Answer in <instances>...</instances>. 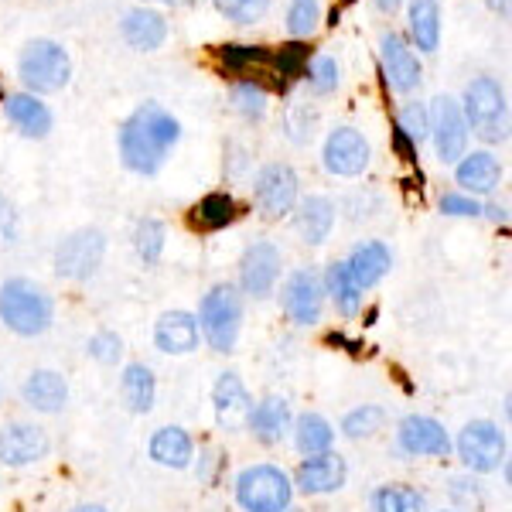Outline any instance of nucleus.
<instances>
[{"instance_id": "obj_34", "label": "nucleus", "mask_w": 512, "mask_h": 512, "mask_svg": "<svg viewBox=\"0 0 512 512\" xmlns=\"http://www.w3.org/2000/svg\"><path fill=\"white\" fill-rule=\"evenodd\" d=\"M373 512H427V495L407 482L379 485L373 492Z\"/></svg>"}, {"instance_id": "obj_2", "label": "nucleus", "mask_w": 512, "mask_h": 512, "mask_svg": "<svg viewBox=\"0 0 512 512\" xmlns=\"http://www.w3.org/2000/svg\"><path fill=\"white\" fill-rule=\"evenodd\" d=\"M55 304L35 280L11 277L0 284V321L21 338L45 335L52 328Z\"/></svg>"}, {"instance_id": "obj_27", "label": "nucleus", "mask_w": 512, "mask_h": 512, "mask_svg": "<svg viewBox=\"0 0 512 512\" xmlns=\"http://www.w3.org/2000/svg\"><path fill=\"white\" fill-rule=\"evenodd\" d=\"M4 113L24 137L41 140L52 134V110L35 93H14L4 99Z\"/></svg>"}, {"instance_id": "obj_38", "label": "nucleus", "mask_w": 512, "mask_h": 512, "mask_svg": "<svg viewBox=\"0 0 512 512\" xmlns=\"http://www.w3.org/2000/svg\"><path fill=\"white\" fill-rule=\"evenodd\" d=\"M383 424H386V410L373 407V403H362V407H355L342 417V434L349 441H366L376 431H383Z\"/></svg>"}, {"instance_id": "obj_23", "label": "nucleus", "mask_w": 512, "mask_h": 512, "mask_svg": "<svg viewBox=\"0 0 512 512\" xmlns=\"http://www.w3.org/2000/svg\"><path fill=\"white\" fill-rule=\"evenodd\" d=\"M21 396L38 414H62L65 403H69V383L55 369H35V373L24 379Z\"/></svg>"}, {"instance_id": "obj_43", "label": "nucleus", "mask_w": 512, "mask_h": 512, "mask_svg": "<svg viewBox=\"0 0 512 512\" xmlns=\"http://www.w3.org/2000/svg\"><path fill=\"white\" fill-rule=\"evenodd\" d=\"M86 352H89V359L99 362V366H117L120 355H123V338L117 332H106L103 328V332H96L89 338Z\"/></svg>"}, {"instance_id": "obj_8", "label": "nucleus", "mask_w": 512, "mask_h": 512, "mask_svg": "<svg viewBox=\"0 0 512 512\" xmlns=\"http://www.w3.org/2000/svg\"><path fill=\"white\" fill-rule=\"evenodd\" d=\"M106 256V236L96 226H82L76 233H69L55 250V274L72 284H82L99 270Z\"/></svg>"}, {"instance_id": "obj_29", "label": "nucleus", "mask_w": 512, "mask_h": 512, "mask_svg": "<svg viewBox=\"0 0 512 512\" xmlns=\"http://www.w3.org/2000/svg\"><path fill=\"white\" fill-rule=\"evenodd\" d=\"M151 458L158 461L161 468H188L195 458V444L188 431H181V427H161L158 434L151 437Z\"/></svg>"}, {"instance_id": "obj_37", "label": "nucleus", "mask_w": 512, "mask_h": 512, "mask_svg": "<svg viewBox=\"0 0 512 512\" xmlns=\"http://www.w3.org/2000/svg\"><path fill=\"white\" fill-rule=\"evenodd\" d=\"M164 239H168V229H164L161 219L147 216V219L137 222V229H134V250H137L140 260L147 263V267H154V263L161 260Z\"/></svg>"}, {"instance_id": "obj_24", "label": "nucleus", "mask_w": 512, "mask_h": 512, "mask_svg": "<svg viewBox=\"0 0 512 512\" xmlns=\"http://www.w3.org/2000/svg\"><path fill=\"white\" fill-rule=\"evenodd\" d=\"M219 62L226 72H236V76H274V86L277 89H287L284 79H280L277 72V52H270V48L263 45H222L219 48Z\"/></svg>"}, {"instance_id": "obj_30", "label": "nucleus", "mask_w": 512, "mask_h": 512, "mask_svg": "<svg viewBox=\"0 0 512 512\" xmlns=\"http://www.w3.org/2000/svg\"><path fill=\"white\" fill-rule=\"evenodd\" d=\"M239 219V205L229 192H209L192 209V226L202 233H219V229L233 226Z\"/></svg>"}, {"instance_id": "obj_12", "label": "nucleus", "mask_w": 512, "mask_h": 512, "mask_svg": "<svg viewBox=\"0 0 512 512\" xmlns=\"http://www.w3.org/2000/svg\"><path fill=\"white\" fill-rule=\"evenodd\" d=\"M284 311L294 325L311 328L321 321V311H325V284H321L318 270L304 267L294 270L284 284Z\"/></svg>"}, {"instance_id": "obj_20", "label": "nucleus", "mask_w": 512, "mask_h": 512, "mask_svg": "<svg viewBox=\"0 0 512 512\" xmlns=\"http://www.w3.org/2000/svg\"><path fill=\"white\" fill-rule=\"evenodd\" d=\"M198 342H202V332H198V318L192 311H164L154 325V345L164 355H188L198 349Z\"/></svg>"}, {"instance_id": "obj_32", "label": "nucleus", "mask_w": 512, "mask_h": 512, "mask_svg": "<svg viewBox=\"0 0 512 512\" xmlns=\"http://www.w3.org/2000/svg\"><path fill=\"white\" fill-rule=\"evenodd\" d=\"M410 38L417 41L420 52H437L441 45V7L437 0H410Z\"/></svg>"}, {"instance_id": "obj_28", "label": "nucleus", "mask_w": 512, "mask_h": 512, "mask_svg": "<svg viewBox=\"0 0 512 512\" xmlns=\"http://www.w3.org/2000/svg\"><path fill=\"white\" fill-rule=\"evenodd\" d=\"M120 396L130 414H151L154 400H158V379L144 362H130L120 376Z\"/></svg>"}, {"instance_id": "obj_50", "label": "nucleus", "mask_w": 512, "mask_h": 512, "mask_svg": "<svg viewBox=\"0 0 512 512\" xmlns=\"http://www.w3.org/2000/svg\"><path fill=\"white\" fill-rule=\"evenodd\" d=\"M161 4H175V0H161Z\"/></svg>"}, {"instance_id": "obj_21", "label": "nucleus", "mask_w": 512, "mask_h": 512, "mask_svg": "<svg viewBox=\"0 0 512 512\" xmlns=\"http://www.w3.org/2000/svg\"><path fill=\"white\" fill-rule=\"evenodd\" d=\"M454 181L461 185L465 195H492L502 181V164L492 151H472L454 164Z\"/></svg>"}, {"instance_id": "obj_36", "label": "nucleus", "mask_w": 512, "mask_h": 512, "mask_svg": "<svg viewBox=\"0 0 512 512\" xmlns=\"http://www.w3.org/2000/svg\"><path fill=\"white\" fill-rule=\"evenodd\" d=\"M233 106L239 110V117L246 120H263L270 110V96H267V86L256 79H239L233 86Z\"/></svg>"}, {"instance_id": "obj_47", "label": "nucleus", "mask_w": 512, "mask_h": 512, "mask_svg": "<svg viewBox=\"0 0 512 512\" xmlns=\"http://www.w3.org/2000/svg\"><path fill=\"white\" fill-rule=\"evenodd\" d=\"M400 4H403V0H376V7H379V11H386V14H393Z\"/></svg>"}, {"instance_id": "obj_41", "label": "nucleus", "mask_w": 512, "mask_h": 512, "mask_svg": "<svg viewBox=\"0 0 512 512\" xmlns=\"http://www.w3.org/2000/svg\"><path fill=\"white\" fill-rule=\"evenodd\" d=\"M308 89L315 96H328L338 89V62L332 55H318V59H311L308 65Z\"/></svg>"}, {"instance_id": "obj_40", "label": "nucleus", "mask_w": 512, "mask_h": 512, "mask_svg": "<svg viewBox=\"0 0 512 512\" xmlns=\"http://www.w3.org/2000/svg\"><path fill=\"white\" fill-rule=\"evenodd\" d=\"M318 21H321L318 0H291V11H287V31H291L294 38L315 35Z\"/></svg>"}, {"instance_id": "obj_13", "label": "nucleus", "mask_w": 512, "mask_h": 512, "mask_svg": "<svg viewBox=\"0 0 512 512\" xmlns=\"http://www.w3.org/2000/svg\"><path fill=\"white\" fill-rule=\"evenodd\" d=\"M280 267H284V260H280V250L270 239L250 243L243 260H239V287H243V294H250V297L274 294V287L280 280Z\"/></svg>"}, {"instance_id": "obj_25", "label": "nucleus", "mask_w": 512, "mask_h": 512, "mask_svg": "<svg viewBox=\"0 0 512 512\" xmlns=\"http://www.w3.org/2000/svg\"><path fill=\"white\" fill-rule=\"evenodd\" d=\"M294 209H297L294 226L308 246H321L328 236H332L338 212H335V202L328 195H308L301 205H294Z\"/></svg>"}, {"instance_id": "obj_44", "label": "nucleus", "mask_w": 512, "mask_h": 512, "mask_svg": "<svg viewBox=\"0 0 512 512\" xmlns=\"http://www.w3.org/2000/svg\"><path fill=\"white\" fill-rule=\"evenodd\" d=\"M18 233H21V219H18V209H14V202L0 192V250H7V246L18 243Z\"/></svg>"}, {"instance_id": "obj_5", "label": "nucleus", "mask_w": 512, "mask_h": 512, "mask_svg": "<svg viewBox=\"0 0 512 512\" xmlns=\"http://www.w3.org/2000/svg\"><path fill=\"white\" fill-rule=\"evenodd\" d=\"M18 76L31 93H59L72 79V59L59 41L35 38L21 48Z\"/></svg>"}, {"instance_id": "obj_35", "label": "nucleus", "mask_w": 512, "mask_h": 512, "mask_svg": "<svg viewBox=\"0 0 512 512\" xmlns=\"http://www.w3.org/2000/svg\"><path fill=\"white\" fill-rule=\"evenodd\" d=\"M318 130V110L311 103H304V99H294V103H287L284 110V134L291 144L304 147L311 144V137H315Z\"/></svg>"}, {"instance_id": "obj_42", "label": "nucleus", "mask_w": 512, "mask_h": 512, "mask_svg": "<svg viewBox=\"0 0 512 512\" xmlns=\"http://www.w3.org/2000/svg\"><path fill=\"white\" fill-rule=\"evenodd\" d=\"M216 11L233 24H253L270 11V0H216Z\"/></svg>"}, {"instance_id": "obj_45", "label": "nucleus", "mask_w": 512, "mask_h": 512, "mask_svg": "<svg viewBox=\"0 0 512 512\" xmlns=\"http://www.w3.org/2000/svg\"><path fill=\"white\" fill-rule=\"evenodd\" d=\"M482 209H485V205L478 202V198L465 195V192H451V195H444V198H441V212H444V216L475 219V216H482Z\"/></svg>"}, {"instance_id": "obj_14", "label": "nucleus", "mask_w": 512, "mask_h": 512, "mask_svg": "<svg viewBox=\"0 0 512 512\" xmlns=\"http://www.w3.org/2000/svg\"><path fill=\"white\" fill-rule=\"evenodd\" d=\"M52 451V437H48L45 427L38 424H7L0 431V465L7 468H28L38 465L41 458H48Z\"/></svg>"}, {"instance_id": "obj_15", "label": "nucleus", "mask_w": 512, "mask_h": 512, "mask_svg": "<svg viewBox=\"0 0 512 512\" xmlns=\"http://www.w3.org/2000/svg\"><path fill=\"white\" fill-rule=\"evenodd\" d=\"M396 444L410 458H448L451 454V437L444 431V424H437L434 417L410 414L396 427Z\"/></svg>"}, {"instance_id": "obj_31", "label": "nucleus", "mask_w": 512, "mask_h": 512, "mask_svg": "<svg viewBox=\"0 0 512 512\" xmlns=\"http://www.w3.org/2000/svg\"><path fill=\"white\" fill-rule=\"evenodd\" d=\"M291 431H294V448L301 451L304 458L332 451V444H335V427L321 414H301L291 424Z\"/></svg>"}, {"instance_id": "obj_49", "label": "nucleus", "mask_w": 512, "mask_h": 512, "mask_svg": "<svg viewBox=\"0 0 512 512\" xmlns=\"http://www.w3.org/2000/svg\"><path fill=\"white\" fill-rule=\"evenodd\" d=\"M489 7L492 11H499L502 18H509V0H489Z\"/></svg>"}, {"instance_id": "obj_18", "label": "nucleus", "mask_w": 512, "mask_h": 512, "mask_svg": "<svg viewBox=\"0 0 512 512\" xmlns=\"http://www.w3.org/2000/svg\"><path fill=\"white\" fill-rule=\"evenodd\" d=\"M345 478H349L345 458L335 451H325V454H315V458L301 461V468L294 472V485L304 495H332L342 489Z\"/></svg>"}, {"instance_id": "obj_4", "label": "nucleus", "mask_w": 512, "mask_h": 512, "mask_svg": "<svg viewBox=\"0 0 512 512\" xmlns=\"http://www.w3.org/2000/svg\"><path fill=\"white\" fill-rule=\"evenodd\" d=\"M465 123L472 134H478L485 144H499L509 134V103H506V89L499 79L492 76H478L465 86Z\"/></svg>"}, {"instance_id": "obj_51", "label": "nucleus", "mask_w": 512, "mask_h": 512, "mask_svg": "<svg viewBox=\"0 0 512 512\" xmlns=\"http://www.w3.org/2000/svg\"><path fill=\"white\" fill-rule=\"evenodd\" d=\"M284 512H301V509H284Z\"/></svg>"}, {"instance_id": "obj_48", "label": "nucleus", "mask_w": 512, "mask_h": 512, "mask_svg": "<svg viewBox=\"0 0 512 512\" xmlns=\"http://www.w3.org/2000/svg\"><path fill=\"white\" fill-rule=\"evenodd\" d=\"M69 512H110V509H106V506H96V502H82V506L69 509Z\"/></svg>"}, {"instance_id": "obj_10", "label": "nucleus", "mask_w": 512, "mask_h": 512, "mask_svg": "<svg viewBox=\"0 0 512 512\" xmlns=\"http://www.w3.org/2000/svg\"><path fill=\"white\" fill-rule=\"evenodd\" d=\"M431 137L434 151L444 164H458L468 154V123L461 103L454 96H437L431 110Z\"/></svg>"}, {"instance_id": "obj_22", "label": "nucleus", "mask_w": 512, "mask_h": 512, "mask_svg": "<svg viewBox=\"0 0 512 512\" xmlns=\"http://www.w3.org/2000/svg\"><path fill=\"white\" fill-rule=\"evenodd\" d=\"M294 417H291V403L284 396H267L250 410V420H246V431H253V437L267 448H274L291 431Z\"/></svg>"}, {"instance_id": "obj_19", "label": "nucleus", "mask_w": 512, "mask_h": 512, "mask_svg": "<svg viewBox=\"0 0 512 512\" xmlns=\"http://www.w3.org/2000/svg\"><path fill=\"white\" fill-rule=\"evenodd\" d=\"M345 270H349L352 284L359 287V291H369V287H376L379 280L390 274L393 267V253L386 243H379V239H366V243L352 246L349 260H342Z\"/></svg>"}, {"instance_id": "obj_1", "label": "nucleus", "mask_w": 512, "mask_h": 512, "mask_svg": "<svg viewBox=\"0 0 512 512\" xmlns=\"http://www.w3.org/2000/svg\"><path fill=\"white\" fill-rule=\"evenodd\" d=\"M178 140H181V123L164 106L144 103L123 120L120 158L134 175H158Z\"/></svg>"}, {"instance_id": "obj_7", "label": "nucleus", "mask_w": 512, "mask_h": 512, "mask_svg": "<svg viewBox=\"0 0 512 512\" xmlns=\"http://www.w3.org/2000/svg\"><path fill=\"white\" fill-rule=\"evenodd\" d=\"M454 448H458L461 465L475 475H492L506 465V434L492 420H472V424H465Z\"/></svg>"}, {"instance_id": "obj_26", "label": "nucleus", "mask_w": 512, "mask_h": 512, "mask_svg": "<svg viewBox=\"0 0 512 512\" xmlns=\"http://www.w3.org/2000/svg\"><path fill=\"white\" fill-rule=\"evenodd\" d=\"M120 31L130 48H137V52H154V48H161L164 38H168V21H164V14L151 11V7H134V11L123 14Z\"/></svg>"}, {"instance_id": "obj_3", "label": "nucleus", "mask_w": 512, "mask_h": 512, "mask_svg": "<svg viewBox=\"0 0 512 512\" xmlns=\"http://www.w3.org/2000/svg\"><path fill=\"white\" fill-rule=\"evenodd\" d=\"M198 332L212 345V352H233L243 328V294L236 284H216L198 304Z\"/></svg>"}, {"instance_id": "obj_17", "label": "nucleus", "mask_w": 512, "mask_h": 512, "mask_svg": "<svg viewBox=\"0 0 512 512\" xmlns=\"http://www.w3.org/2000/svg\"><path fill=\"white\" fill-rule=\"evenodd\" d=\"M379 52H383V72H386V82L396 89V93H414L420 86V59L414 55V48L407 45V38L396 35V31H386L379 38Z\"/></svg>"}, {"instance_id": "obj_46", "label": "nucleus", "mask_w": 512, "mask_h": 512, "mask_svg": "<svg viewBox=\"0 0 512 512\" xmlns=\"http://www.w3.org/2000/svg\"><path fill=\"white\" fill-rule=\"evenodd\" d=\"M219 454L212 451V448H205L202 454H198V478H202V482H212V478H216V465H219Z\"/></svg>"}, {"instance_id": "obj_11", "label": "nucleus", "mask_w": 512, "mask_h": 512, "mask_svg": "<svg viewBox=\"0 0 512 512\" xmlns=\"http://www.w3.org/2000/svg\"><path fill=\"white\" fill-rule=\"evenodd\" d=\"M373 158V147L362 137V130L355 127H335L325 137V151H321V164H325L328 175L335 178H359L369 168Z\"/></svg>"}, {"instance_id": "obj_9", "label": "nucleus", "mask_w": 512, "mask_h": 512, "mask_svg": "<svg viewBox=\"0 0 512 512\" xmlns=\"http://www.w3.org/2000/svg\"><path fill=\"white\" fill-rule=\"evenodd\" d=\"M297 171L284 161H270L256 171L253 181V198L256 209L263 212V219H284L294 212L297 205Z\"/></svg>"}, {"instance_id": "obj_16", "label": "nucleus", "mask_w": 512, "mask_h": 512, "mask_svg": "<svg viewBox=\"0 0 512 512\" xmlns=\"http://www.w3.org/2000/svg\"><path fill=\"white\" fill-rule=\"evenodd\" d=\"M212 410H216L219 431H243L250 420L253 400L239 373H222L212 386Z\"/></svg>"}, {"instance_id": "obj_6", "label": "nucleus", "mask_w": 512, "mask_h": 512, "mask_svg": "<svg viewBox=\"0 0 512 512\" xmlns=\"http://www.w3.org/2000/svg\"><path fill=\"white\" fill-rule=\"evenodd\" d=\"M294 482L277 465H250L236 475V502L246 512H284L291 509Z\"/></svg>"}, {"instance_id": "obj_39", "label": "nucleus", "mask_w": 512, "mask_h": 512, "mask_svg": "<svg viewBox=\"0 0 512 512\" xmlns=\"http://www.w3.org/2000/svg\"><path fill=\"white\" fill-rule=\"evenodd\" d=\"M396 130H400L403 137L410 140L414 147L424 144L427 137H431V113H427V106L424 103H403V110H400V120H396Z\"/></svg>"}, {"instance_id": "obj_33", "label": "nucleus", "mask_w": 512, "mask_h": 512, "mask_svg": "<svg viewBox=\"0 0 512 512\" xmlns=\"http://www.w3.org/2000/svg\"><path fill=\"white\" fill-rule=\"evenodd\" d=\"M325 294L335 301V308H338V315L342 318H355L359 315V308H362V291L352 284V277H349V270H345V263L342 260H335V263H328V270H325Z\"/></svg>"}]
</instances>
